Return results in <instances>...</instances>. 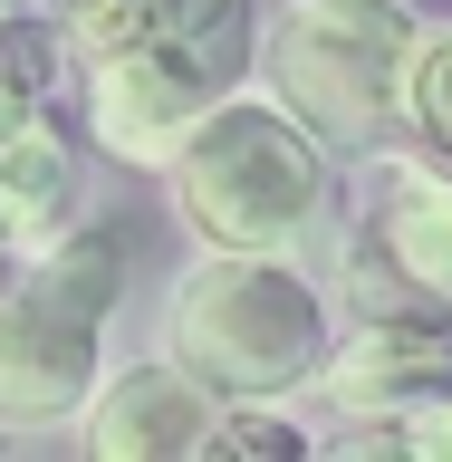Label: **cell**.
Wrapping results in <instances>:
<instances>
[{
	"label": "cell",
	"instance_id": "13",
	"mask_svg": "<svg viewBox=\"0 0 452 462\" xmlns=\"http://www.w3.org/2000/svg\"><path fill=\"white\" fill-rule=\"evenodd\" d=\"M154 29H164L173 49L212 58L222 78L251 58V0H154Z\"/></svg>",
	"mask_w": 452,
	"mask_h": 462
},
{
	"label": "cell",
	"instance_id": "3",
	"mask_svg": "<svg viewBox=\"0 0 452 462\" xmlns=\"http://www.w3.org/2000/svg\"><path fill=\"white\" fill-rule=\"evenodd\" d=\"M414 10L404 0H289L260 68L327 154H385L404 144V68H414Z\"/></svg>",
	"mask_w": 452,
	"mask_h": 462
},
{
	"label": "cell",
	"instance_id": "15",
	"mask_svg": "<svg viewBox=\"0 0 452 462\" xmlns=\"http://www.w3.org/2000/svg\"><path fill=\"white\" fill-rule=\"evenodd\" d=\"M10 10H29V0H0V20H10Z\"/></svg>",
	"mask_w": 452,
	"mask_h": 462
},
{
	"label": "cell",
	"instance_id": "6",
	"mask_svg": "<svg viewBox=\"0 0 452 462\" xmlns=\"http://www.w3.org/2000/svg\"><path fill=\"white\" fill-rule=\"evenodd\" d=\"M78 87H87V135H97V154H115V164H135V173H164L173 144L193 135V116L212 106L231 78L212 68V58L173 49L164 29H144V39H125V49L87 58Z\"/></svg>",
	"mask_w": 452,
	"mask_h": 462
},
{
	"label": "cell",
	"instance_id": "9",
	"mask_svg": "<svg viewBox=\"0 0 452 462\" xmlns=\"http://www.w3.org/2000/svg\"><path fill=\"white\" fill-rule=\"evenodd\" d=\"M68 212H78V135L39 106L20 135H0V251H39L49 231H68Z\"/></svg>",
	"mask_w": 452,
	"mask_h": 462
},
{
	"label": "cell",
	"instance_id": "10",
	"mask_svg": "<svg viewBox=\"0 0 452 462\" xmlns=\"http://www.w3.org/2000/svg\"><path fill=\"white\" fill-rule=\"evenodd\" d=\"M337 453H414V462H452V385L443 395H404L375 414H337L327 424Z\"/></svg>",
	"mask_w": 452,
	"mask_h": 462
},
{
	"label": "cell",
	"instance_id": "12",
	"mask_svg": "<svg viewBox=\"0 0 452 462\" xmlns=\"http://www.w3.org/2000/svg\"><path fill=\"white\" fill-rule=\"evenodd\" d=\"M289 395H222L212 404V433H202V453L212 462H241V453H318V433L299 424V414H280Z\"/></svg>",
	"mask_w": 452,
	"mask_h": 462
},
{
	"label": "cell",
	"instance_id": "8",
	"mask_svg": "<svg viewBox=\"0 0 452 462\" xmlns=\"http://www.w3.org/2000/svg\"><path fill=\"white\" fill-rule=\"evenodd\" d=\"M309 385L327 395V414H375V404H404V395H443L452 328H433V318H356L346 337H327Z\"/></svg>",
	"mask_w": 452,
	"mask_h": 462
},
{
	"label": "cell",
	"instance_id": "4",
	"mask_svg": "<svg viewBox=\"0 0 452 462\" xmlns=\"http://www.w3.org/2000/svg\"><path fill=\"white\" fill-rule=\"evenodd\" d=\"M125 251L106 222H68L0 280V424H58L97 385V346L115 328Z\"/></svg>",
	"mask_w": 452,
	"mask_h": 462
},
{
	"label": "cell",
	"instance_id": "11",
	"mask_svg": "<svg viewBox=\"0 0 452 462\" xmlns=\"http://www.w3.org/2000/svg\"><path fill=\"white\" fill-rule=\"evenodd\" d=\"M404 135L452 164V20L414 29V68H404Z\"/></svg>",
	"mask_w": 452,
	"mask_h": 462
},
{
	"label": "cell",
	"instance_id": "5",
	"mask_svg": "<svg viewBox=\"0 0 452 462\" xmlns=\"http://www.w3.org/2000/svg\"><path fill=\"white\" fill-rule=\"evenodd\" d=\"M337 309L452 328V164L443 154H395L385 144L366 222H356L346 270H337Z\"/></svg>",
	"mask_w": 452,
	"mask_h": 462
},
{
	"label": "cell",
	"instance_id": "7",
	"mask_svg": "<svg viewBox=\"0 0 452 462\" xmlns=\"http://www.w3.org/2000/svg\"><path fill=\"white\" fill-rule=\"evenodd\" d=\"M212 385L173 356H135V366L97 375L78 395V443L97 462H193L212 433Z\"/></svg>",
	"mask_w": 452,
	"mask_h": 462
},
{
	"label": "cell",
	"instance_id": "14",
	"mask_svg": "<svg viewBox=\"0 0 452 462\" xmlns=\"http://www.w3.org/2000/svg\"><path fill=\"white\" fill-rule=\"evenodd\" d=\"M49 29H58V49H68V68H87V58L144 39L154 29V0H49Z\"/></svg>",
	"mask_w": 452,
	"mask_h": 462
},
{
	"label": "cell",
	"instance_id": "2",
	"mask_svg": "<svg viewBox=\"0 0 452 462\" xmlns=\"http://www.w3.org/2000/svg\"><path fill=\"white\" fill-rule=\"evenodd\" d=\"M327 318L289 251H202L164 299V356L212 395H299L327 356Z\"/></svg>",
	"mask_w": 452,
	"mask_h": 462
},
{
	"label": "cell",
	"instance_id": "1",
	"mask_svg": "<svg viewBox=\"0 0 452 462\" xmlns=\"http://www.w3.org/2000/svg\"><path fill=\"white\" fill-rule=\"evenodd\" d=\"M327 144L280 106V97H212L193 135L173 144V222L202 251H299L327 222Z\"/></svg>",
	"mask_w": 452,
	"mask_h": 462
}]
</instances>
